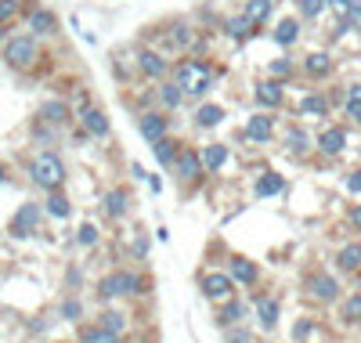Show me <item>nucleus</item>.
Segmentation results:
<instances>
[{
	"label": "nucleus",
	"mask_w": 361,
	"mask_h": 343,
	"mask_svg": "<svg viewBox=\"0 0 361 343\" xmlns=\"http://www.w3.org/2000/svg\"><path fill=\"white\" fill-rule=\"evenodd\" d=\"M347 116L361 127V84H351L347 87Z\"/></svg>",
	"instance_id": "obj_35"
},
{
	"label": "nucleus",
	"mask_w": 361,
	"mask_h": 343,
	"mask_svg": "<svg viewBox=\"0 0 361 343\" xmlns=\"http://www.w3.org/2000/svg\"><path fill=\"white\" fill-rule=\"evenodd\" d=\"M76 242H80V246H94V242H98V228H94V224H84L80 235H76Z\"/></svg>",
	"instance_id": "obj_44"
},
{
	"label": "nucleus",
	"mask_w": 361,
	"mask_h": 343,
	"mask_svg": "<svg viewBox=\"0 0 361 343\" xmlns=\"http://www.w3.org/2000/svg\"><path fill=\"white\" fill-rule=\"evenodd\" d=\"M271 134H275V119L268 112H257V116H249L246 123V137L249 141H257V145H268L271 141Z\"/></svg>",
	"instance_id": "obj_12"
},
{
	"label": "nucleus",
	"mask_w": 361,
	"mask_h": 343,
	"mask_svg": "<svg viewBox=\"0 0 361 343\" xmlns=\"http://www.w3.org/2000/svg\"><path fill=\"white\" fill-rule=\"evenodd\" d=\"M253 98H257V105L264 108V112H271V108H278L282 101H286V90H282V80H260L257 87H253Z\"/></svg>",
	"instance_id": "obj_10"
},
{
	"label": "nucleus",
	"mask_w": 361,
	"mask_h": 343,
	"mask_svg": "<svg viewBox=\"0 0 361 343\" xmlns=\"http://www.w3.org/2000/svg\"><path fill=\"white\" fill-rule=\"evenodd\" d=\"M14 14H19V0H0V22H11Z\"/></svg>",
	"instance_id": "obj_43"
},
{
	"label": "nucleus",
	"mask_w": 361,
	"mask_h": 343,
	"mask_svg": "<svg viewBox=\"0 0 361 343\" xmlns=\"http://www.w3.org/2000/svg\"><path fill=\"white\" fill-rule=\"evenodd\" d=\"M199 293L206 296V300H213V304H224V300L235 296V278L221 275V271H210V275L199 278Z\"/></svg>",
	"instance_id": "obj_6"
},
{
	"label": "nucleus",
	"mask_w": 361,
	"mask_h": 343,
	"mask_svg": "<svg viewBox=\"0 0 361 343\" xmlns=\"http://www.w3.org/2000/svg\"><path fill=\"white\" fill-rule=\"evenodd\" d=\"M257 325H260V329H275V325H278V300H275V296H260V300H257Z\"/></svg>",
	"instance_id": "obj_19"
},
{
	"label": "nucleus",
	"mask_w": 361,
	"mask_h": 343,
	"mask_svg": "<svg viewBox=\"0 0 361 343\" xmlns=\"http://www.w3.org/2000/svg\"><path fill=\"white\" fill-rule=\"evenodd\" d=\"M137 69H141V76H148V80H166V72H170L166 58L159 51H141L137 55Z\"/></svg>",
	"instance_id": "obj_11"
},
{
	"label": "nucleus",
	"mask_w": 361,
	"mask_h": 343,
	"mask_svg": "<svg viewBox=\"0 0 361 343\" xmlns=\"http://www.w3.org/2000/svg\"><path fill=\"white\" fill-rule=\"evenodd\" d=\"M181 141H177V137H163V141H155L152 145V152H155V159H159V166H174V159H177V155H181Z\"/></svg>",
	"instance_id": "obj_20"
},
{
	"label": "nucleus",
	"mask_w": 361,
	"mask_h": 343,
	"mask_svg": "<svg viewBox=\"0 0 361 343\" xmlns=\"http://www.w3.org/2000/svg\"><path fill=\"white\" fill-rule=\"evenodd\" d=\"M137 130H141V137H145L148 145H155V141H163V137H166L170 123H166L163 112H141L137 116Z\"/></svg>",
	"instance_id": "obj_9"
},
{
	"label": "nucleus",
	"mask_w": 361,
	"mask_h": 343,
	"mask_svg": "<svg viewBox=\"0 0 361 343\" xmlns=\"http://www.w3.org/2000/svg\"><path fill=\"white\" fill-rule=\"evenodd\" d=\"M224 163H228V145L213 141V145H206V148H202V166H206L210 174H213V170H221Z\"/></svg>",
	"instance_id": "obj_25"
},
{
	"label": "nucleus",
	"mask_w": 361,
	"mask_h": 343,
	"mask_svg": "<svg viewBox=\"0 0 361 343\" xmlns=\"http://www.w3.org/2000/svg\"><path fill=\"white\" fill-rule=\"evenodd\" d=\"M166 40H170V48L188 51V48H192V26H188V22H177V26L166 33Z\"/></svg>",
	"instance_id": "obj_33"
},
{
	"label": "nucleus",
	"mask_w": 361,
	"mask_h": 343,
	"mask_svg": "<svg viewBox=\"0 0 361 343\" xmlns=\"http://www.w3.org/2000/svg\"><path fill=\"white\" fill-rule=\"evenodd\" d=\"M296 8H300L304 19H318V14L325 11V0H296Z\"/></svg>",
	"instance_id": "obj_41"
},
{
	"label": "nucleus",
	"mask_w": 361,
	"mask_h": 343,
	"mask_svg": "<svg viewBox=\"0 0 361 343\" xmlns=\"http://www.w3.org/2000/svg\"><path fill=\"white\" fill-rule=\"evenodd\" d=\"M80 315H84L80 300H72V296H69V300L61 304V318H66V322H80Z\"/></svg>",
	"instance_id": "obj_42"
},
{
	"label": "nucleus",
	"mask_w": 361,
	"mask_h": 343,
	"mask_svg": "<svg viewBox=\"0 0 361 343\" xmlns=\"http://www.w3.org/2000/svg\"><path fill=\"white\" fill-rule=\"evenodd\" d=\"M221 119H224V108H221V105H199V112H195V127L210 130V127H217Z\"/></svg>",
	"instance_id": "obj_30"
},
{
	"label": "nucleus",
	"mask_w": 361,
	"mask_h": 343,
	"mask_svg": "<svg viewBox=\"0 0 361 343\" xmlns=\"http://www.w3.org/2000/svg\"><path fill=\"white\" fill-rule=\"evenodd\" d=\"M246 315H249V311H246L242 300H228V307L217 315V325H221V329H231V325H242Z\"/></svg>",
	"instance_id": "obj_22"
},
{
	"label": "nucleus",
	"mask_w": 361,
	"mask_h": 343,
	"mask_svg": "<svg viewBox=\"0 0 361 343\" xmlns=\"http://www.w3.org/2000/svg\"><path fill=\"white\" fill-rule=\"evenodd\" d=\"M40 224V206L37 202H26V206H19V213L11 217V235L14 239H26V235H33Z\"/></svg>",
	"instance_id": "obj_8"
},
{
	"label": "nucleus",
	"mask_w": 361,
	"mask_h": 343,
	"mask_svg": "<svg viewBox=\"0 0 361 343\" xmlns=\"http://www.w3.org/2000/svg\"><path fill=\"white\" fill-rule=\"evenodd\" d=\"M271 11H275V0H246V4H242V19L253 22V26H264L271 19Z\"/></svg>",
	"instance_id": "obj_16"
},
{
	"label": "nucleus",
	"mask_w": 361,
	"mask_h": 343,
	"mask_svg": "<svg viewBox=\"0 0 361 343\" xmlns=\"http://www.w3.org/2000/svg\"><path fill=\"white\" fill-rule=\"evenodd\" d=\"M257 199H268V195H282L286 192V181H282V174H260L257 177Z\"/></svg>",
	"instance_id": "obj_24"
},
{
	"label": "nucleus",
	"mask_w": 361,
	"mask_h": 343,
	"mask_svg": "<svg viewBox=\"0 0 361 343\" xmlns=\"http://www.w3.org/2000/svg\"><path fill=\"white\" fill-rule=\"evenodd\" d=\"M159 101H163L166 108H181V101H184V90H181L174 80H159Z\"/></svg>",
	"instance_id": "obj_31"
},
{
	"label": "nucleus",
	"mask_w": 361,
	"mask_h": 343,
	"mask_svg": "<svg viewBox=\"0 0 361 343\" xmlns=\"http://www.w3.org/2000/svg\"><path fill=\"white\" fill-rule=\"evenodd\" d=\"M40 119L61 127V123H69V105H66V101H43V105H40Z\"/></svg>",
	"instance_id": "obj_28"
},
{
	"label": "nucleus",
	"mask_w": 361,
	"mask_h": 343,
	"mask_svg": "<svg viewBox=\"0 0 361 343\" xmlns=\"http://www.w3.org/2000/svg\"><path fill=\"white\" fill-rule=\"evenodd\" d=\"M293 72H296V66H293L289 58H275V61H271V69H268L271 80H289Z\"/></svg>",
	"instance_id": "obj_39"
},
{
	"label": "nucleus",
	"mask_w": 361,
	"mask_h": 343,
	"mask_svg": "<svg viewBox=\"0 0 361 343\" xmlns=\"http://www.w3.org/2000/svg\"><path fill=\"white\" fill-rule=\"evenodd\" d=\"M347 192H361V170H354V174L347 177Z\"/></svg>",
	"instance_id": "obj_46"
},
{
	"label": "nucleus",
	"mask_w": 361,
	"mask_h": 343,
	"mask_svg": "<svg viewBox=\"0 0 361 343\" xmlns=\"http://www.w3.org/2000/svg\"><path fill=\"white\" fill-rule=\"evenodd\" d=\"M307 333H311V322H300V325L293 329V340H307Z\"/></svg>",
	"instance_id": "obj_47"
},
{
	"label": "nucleus",
	"mask_w": 361,
	"mask_h": 343,
	"mask_svg": "<svg viewBox=\"0 0 361 343\" xmlns=\"http://www.w3.org/2000/svg\"><path fill=\"white\" fill-rule=\"evenodd\" d=\"M51 217H58V221H66V217L72 213V206H69V199L61 195V192H51V199H47V206H43Z\"/></svg>",
	"instance_id": "obj_34"
},
{
	"label": "nucleus",
	"mask_w": 361,
	"mask_h": 343,
	"mask_svg": "<svg viewBox=\"0 0 361 343\" xmlns=\"http://www.w3.org/2000/svg\"><path fill=\"white\" fill-rule=\"evenodd\" d=\"M304 289H307L311 300H318V304H336L340 300V282L325 271H311L304 278Z\"/></svg>",
	"instance_id": "obj_5"
},
{
	"label": "nucleus",
	"mask_w": 361,
	"mask_h": 343,
	"mask_svg": "<svg viewBox=\"0 0 361 343\" xmlns=\"http://www.w3.org/2000/svg\"><path fill=\"white\" fill-rule=\"evenodd\" d=\"M84 343H119V336L108 333L105 325H94V329H84Z\"/></svg>",
	"instance_id": "obj_38"
},
{
	"label": "nucleus",
	"mask_w": 361,
	"mask_h": 343,
	"mask_svg": "<svg viewBox=\"0 0 361 343\" xmlns=\"http://www.w3.org/2000/svg\"><path fill=\"white\" fill-rule=\"evenodd\" d=\"M98 325H105V329L108 333H123V329H127V315H119V311H105V315L98 318Z\"/></svg>",
	"instance_id": "obj_37"
},
{
	"label": "nucleus",
	"mask_w": 361,
	"mask_h": 343,
	"mask_svg": "<svg viewBox=\"0 0 361 343\" xmlns=\"http://www.w3.org/2000/svg\"><path fill=\"white\" fill-rule=\"evenodd\" d=\"M80 119H84V130L90 134V137H108V116L101 112V108H84L80 112Z\"/></svg>",
	"instance_id": "obj_15"
},
{
	"label": "nucleus",
	"mask_w": 361,
	"mask_h": 343,
	"mask_svg": "<svg viewBox=\"0 0 361 343\" xmlns=\"http://www.w3.org/2000/svg\"><path fill=\"white\" fill-rule=\"evenodd\" d=\"M296 112H300V116H325L329 112V98L325 95H307Z\"/></svg>",
	"instance_id": "obj_32"
},
{
	"label": "nucleus",
	"mask_w": 361,
	"mask_h": 343,
	"mask_svg": "<svg viewBox=\"0 0 361 343\" xmlns=\"http://www.w3.org/2000/svg\"><path fill=\"white\" fill-rule=\"evenodd\" d=\"M286 148H289V155H307L311 152V134L304 127L286 130Z\"/></svg>",
	"instance_id": "obj_27"
},
{
	"label": "nucleus",
	"mask_w": 361,
	"mask_h": 343,
	"mask_svg": "<svg viewBox=\"0 0 361 343\" xmlns=\"http://www.w3.org/2000/svg\"><path fill=\"white\" fill-rule=\"evenodd\" d=\"M318 152L322 155H340L343 148H347V130H343V127H325L322 134H318Z\"/></svg>",
	"instance_id": "obj_13"
},
{
	"label": "nucleus",
	"mask_w": 361,
	"mask_h": 343,
	"mask_svg": "<svg viewBox=\"0 0 361 343\" xmlns=\"http://www.w3.org/2000/svg\"><path fill=\"white\" fill-rule=\"evenodd\" d=\"M343 29H354V33H358V29H361V4L351 11V19L347 22H343Z\"/></svg>",
	"instance_id": "obj_45"
},
{
	"label": "nucleus",
	"mask_w": 361,
	"mask_h": 343,
	"mask_svg": "<svg viewBox=\"0 0 361 343\" xmlns=\"http://www.w3.org/2000/svg\"><path fill=\"white\" fill-rule=\"evenodd\" d=\"M336 268L340 271H358L361 268V242H351L336 253Z\"/></svg>",
	"instance_id": "obj_26"
},
{
	"label": "nucleus",
	"mask_w": 361,
	"mask_h": 343,
	"mask_svg": "<svg viewBox=\"0 0 361 343\" xmlns=\"http://www.w3.org/2000/svg\"><path fill=\"white\" fill-rule=\"evenodd\" d=\"M130 293H145L141 289V278L134 271H113L98 282V296L101 300H116V296H130Z\"/></svg>",
	"instance_id": "obj_3"
},
{
	"label": "nucleus",
	"mask_w": 361,
	"mask_h": 343,
	"mask_svg": "<svg viewBox=\"0 0 361 343\" xmlns=\"http://www.w3.org/2000/svg\"><path fill=\"white\" fill-rule=\"evenodd\" d=\"M343 322L347 325H354V322H361V293H354V296H347V300H343Z\"/></svg>",
	"instance_id": "obj_36"
},
{
	"label": "nucleus",
	"mask_w": 361,
	"mask_h": 343,
	"mask_svg": "<svg viewBox=\"0 0 361 343\" xmlns=\"http://www.w3.org/2000/svg\"><path fill=\"white\" fill-rule=\"evenodd\" d=\"M37 58H40V48H37L33 37H11L4 43V61L11 69H29Z\"/></svg>",
	"instance_id": "obj_4"
},
{
	"label": "nucleus",
	"mask_w": 361,
	"mask_h": 343,
	"mask_svg": "<svg viewBox=\"0 0 361 343\" xmlns=\"http://www.w3.org/2000/svg\"><path fill=\"white\" fill-rule=\"evenodd\" d=\"M228 343H249V333H242V329L239 333H228Z\"/></svg>",
	"instance_id": "obj_48"
},
{
	"label": "nucleus",
	"mask_w": 361,
	"mask_h": 343,
	"mask_svg": "<svg viewBox=\"0 0 361 343\" xmlns=\"http://www.w3.org/2000/svg\"><path fill=\"white\" fill-rule=\"evenodd\" d=\"M4 177H8V174H4V166H0V184H4Z\"/></svg>",
	"instance_id": "obj_51"
},
{
	"label": "nucleus",
	"mask_w": 361,
	"mask_h": 343,
	"mask_svg": "<svg viewBox=\"0 0 361 343\" xmlns=\"http://www.w3.org/2000/svg\"><path fill=\"white\" fill-rule=\"evenodd\" d=\"M271 37H275L278 48H293V43L300 40V22H296V19H282V22L275 26Z\"/></svg>",
	"instance_id": "obj_21"
},
{
	"label": "nucleus",
	"mask_w": 361,
	"mask_h": 343,
	"mask_svg": "<svg viewBox=\"0 0 361 343\" xmlns=\"http://www.w3.org/2000/svg\"><path fill=\"white\" fill-rule=\"evenodd\" d=\"M174 170H177V181H184V184H195L202 174H206V166H202V152H195V148H181V155L174 159Z\"/></svg>",
	"instance_id": "obj_7"
},
{
	"label": "nucleus",
	"mask_w": 361,
	"mask_h": 343,
	"mask_svg": "<svg viewBox=\"0 0 361 343\" xmlns=\"http://www.w3.org/2000/svg\"><path fill=\"white\" fill-rule=\"evenodd\" d=\"M217 80V69L202 58H184L174 66V84L184 90V98H206Z\"/></svg>",
	"instance_id": "obj_1"
},
{
	"label": "nucleus",
	"mask_w": 361,
	"mask_h": 343,
	"mask_svg": "<svg viewBox=\"0 0 361 343\" xmlns=\"http://www.w3.org/2000/svg\"><path fill=\"white\" fill-rule=\"evenodd\" d=\"M29 177H33L37 188L43 192H58L66 184V163L58 159L55 152H40L33 163H29Z\"/></svg>",
	"instance_id": "obj_2"
},
{
	"label": "nucleus",
	"mask_w": 361,
	"mask_h": 343,
	"mask_svg": "<svg viewBox=\"0 0 361 343\" xmlns=\"http://www.w3.org/2000/svg\"><path fill=\"white\" fill-rule=\"evenodd\" d=\"M8 37V29H4V22H0V40H4Z\"/></svg>",
	"instance_id": "obj_50"
},
{
	"label": "nucleus",
	"mask_w": 361,
	"mask_h": 343,
	"mask_svg": "<svg viewBox=\"0 0 361 343\" xmlns=\"http://www.w3.org/2000/svg\"><path fill=\"white\" fill-rule=\"evenodd\" d=\"M351 224L361 231V206H354V210H351Z\"/></svg>",
	"instance_id": "obj_49"
},
{
	"label": "nucleus",
	"mask_w": 361,
	"mask_h": 343,
	"mask_svg": "<svg viewBox=\"0 0 361 343\" xmlns=\"http://www.w3.org/2000/svg\"><path fill=\"white\" fill-rule=\"evenodd\" d=\"M325 8H329V11H333L336 19H340V26L347 22V19H351V11H354V4H351V0H325Z\"/></svg>",
	"instance_id": "obj_40"
},
{
	"label": "nucleus",
	"mask_w": 361,
	"mask_h": 343,
	"mask_svg": "<svg viewBox=\"0 0 361 343\" xmlns=\"http://www.w3.org/2000/svg\"><path fill=\"white\" fill-rule=\"evenodd\" d=\"M29 29H33L37 37H51L58 29V19L47 8H33V11H29Z\"/></svg>",
	"instance_id": "obj_17"
},
{
	"label": "nucleus",
	"mask_w": 361,
	"mask_h": 343,
	"mask_svg": "<svg viewBox=\"0 0 361 343\" xmlns=\"http://www.w3.org/2000/svg\"><path fill=\"white\" fill-rule=\"evenodd\" d=\"M304 72L311 76V80H325L329 72H333V58H329L325 51H315L304 58Z\"/></svg>",
	"instance_id": "obj_18"
},
{
	"label": "nucleus",
	"mask_w": 361,
	"mask_h": 343,
	"mask_svg": "<svg viewBox=\"0 0 361 343\" xmlns=\"http://www.w3.org/2000/svg\"><path fill=\"white\" fill-rule=\"evenodd\" d=\"M127 210H130V195L123 192V188H113V192L105 195V213L113 217V221H119V217L127 213Z\"/></svg>",
	"instance_id": "obj_23"
},
{
	"label": "nucleus",
	"mask_w": 361,
	"mask_h": 343,
	"mask_svg": "<svg viewBox=\"0 0 361 343\" xmlns=\"http://www.w3.org/2000/svg\"><path fill=\"white\" fill-rule=\"evenodd\" d=\"M228 275H231L239 286H257L260 268H257L253 260H246V257H231V268H228Z\"/></svg>",
	"instance_id": "obj_14"
},
{
	"label": "nucleus",
	"mask_w": 361,
	"mask_h": 343,
	"mask_svg": "<svg viewBox=\"0 0 361 343\" xmlns=\"http://www.w3.org/2000/svg\"><path fill=\"white\" fill-rule=\"evenodd\" d=\"M224 33H228V40H235V43H246L249 37H253V22H246L242 14H239V19H228V22H224Z\"/></svg>",
	"instance_id": "obj_29"
}]
</instances>
